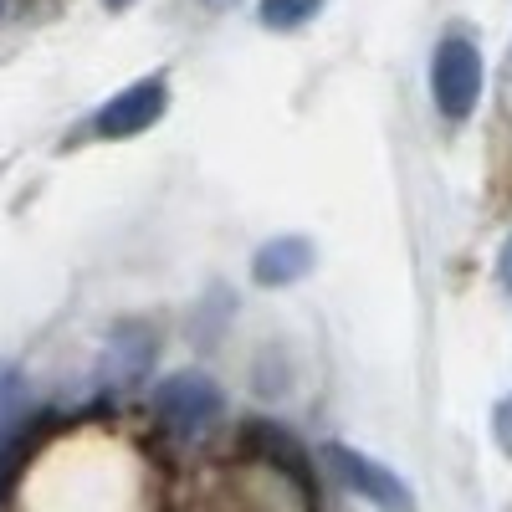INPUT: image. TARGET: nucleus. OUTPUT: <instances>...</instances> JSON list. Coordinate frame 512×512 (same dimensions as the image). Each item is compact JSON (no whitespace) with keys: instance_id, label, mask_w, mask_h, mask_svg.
Here are the masks:
<instances>
[{"instance_id":"nucleus-8","label":"nucleus","mask_w":512,"mask_h":512,"mask_svg":"<svg viewBox=\"0 0 512 512\" xmlns=\"http://www.w3.org/2000/svg\"><path fill=\"white\" fill-rule=\"evenodd\" d=\"M47 441V420L41 415H21L11 431H0V497H6L11 487H16V477H21V466L31 461V451Z\"/></svg>"},{"instance_id":"nucleus-11","label":"nucleus","mask_w":512,"mask_h":512,"mask_svg":"<svg viewBox=\"0 0 512 512\" xmlns=\"http://www.w3.org/2000/svg\"><path fill=\"white\" fill-rule=\"evenodd\" d=\"M497 272H502V287L512 292V236H507V246H502V262H497Z\"/></svg>"},{"instance_id":"nucleus-5","label":"nucleus","mask_w":512,"mask_h":512,"mask_svg":"<svg viewBox=\"0 0 512 512\" xmlns=\"http://www.w3.org/2000/svg\"><path fill=\"white\" fill-rule=\"evenodd\" d=\"M164 103H169L164 77H144V82L123 88L118 98H108V103L98 108L93 134H98V139H134V134H144V128L164 113Z\"/></svg>"},{"instance_id":"nucleus-7","label":"nucleus","mask_w":512,"mask_h":512,"mask_svg":"<svg viewBox=\"0 0 512 512\" xmlns=\"http://www.w3.org/2000/svg\"><path fill=\"white\" fill-rule=\"evenodd\" d=\"M149 364H154V333L139 328V323H123L113 333V349H108V384L134 390V384L149 374Z\"/></svg>"},{"instance_id":"nucleus-2","label":"nucleus","mask_w":512,"mask_h":512,"mask_svg":"<svg viewBox=\"0 0 512 512\" xmlns=\"http://www.w3.org/2000/svg\"><path fill=\"white\" fill-rule=\"evenodd\" d=\"M431 93H436L441 118H451V123H466L477 113V103H482V52L466 36H446L436 47Z\"/></svg>"},{"instance_id":"nucleus-6","label":"nucleus","mask_w":512,"mask_h":512,"mask_svg":"<svg viewBox=\"0 0 512 512\" xmlns=\"http://www.w3.org/2000/svg\"><path fill=\"white\" fill-rule=\"evenodd\" d=\"M308 272H313V241L308 236H277L256 251V262H251V277L262 287H287Z\"/></svg>"},{"instance_id":"nucleus-10","label":"nucleus","mask_w":512,"mask_h":512,"mask_svg":"<svg viewBox=\"0 0 512 512\" xmlns=\"http://www.w3.org/2000/svg\"><path fill=\"white\" fill-rule=\"evenodd\" d=\"M497 436H502V446L512 451V400H507V405L497 410Z\"/></svg>"},{"instance_id":"nucleus-12","label":"nucleus","mask_w":512,"mask_h":512,"mask_svg":"<svg viewBox=\"0 0 512 512\" xmlns=\"http://www.w3.org/2000/svg\"><path fill=\"white\" fill-rule=\"evenodd\" d=\"M103 6H108V11H123V6H128V0H103Z\"/></svg>"},{"instance_id":"nucleus-13","label":"nucleus","mask_w":512,"mask_h":512,"mask_svg":"<svg viewBox=\"0 0 512 512\" xmlns=\"http://www.w3.org/2000/svg\"><path fill=\"white\" fill-rule=\"evenodd\" d=\"M205 6H216V0H205Z\"/></svg>"},{"instance_id":"nucleus-9","label":"nucleus","mask_w":512,"mask_h":512,"mask_svg":"<svg viewBox=\"0 0 512 512\" xmlns=\"http://www.w3.org/2000/svg\"><path fill=\"white\" fill-rule=\"evenodd\" d=\"M318 11H323V0H262V6H256V16H262L267 31H297Z\"/></svg>"},{"instance_id":"nucleus-4","label":"nucleus","mask_w":512,"mask_h":512,"mask_svg":"<svg viewBox=\"0 0 512 512\" xmlns=\"http://www.w3.org/2000/svg\"><path fill=\"white\" fill-rule=\"evenodd\" d=\"M241 451L251 456V461H262V466H272L277 477H287L297 492H303L308 502L318 497V477H313V461H308V451L297 446V436H287L282 425H272V420H251V425H241Z\"/></svg>"},{"instance_id":"nucleus-1","label":"nucleus","mask_w":512,"mask_h":512,"mask_svg":"<svg viewBox=\"0 0 512 512\" xmlns=\"http://www.w3.org/2000/svg\"><path fill=\"white\" fill-rule=\"evenodd\" d=\"M154 410H159V420H164L175 436L195 441V436H205L210 425L226 415V395H221V384L210 379V374L180 369V374H169V379L159 384Z\"/></svg>"},{"instance_id":"nucleus-3","label":"nucleus","mask_w":512,"mask_h":512,"mask_svg":"<svg viewBox=\"0 0 512 512\" xmlns=\"http://www.w3.org/2000/svg\"><path fill=\"white\" fill-rule=\"evenodd\" d=\"M328 466H333V477L344 482L349 492L369 497L379 512H415L410 487H405L384 461H374V456H364V451H354V446H344V441H333V446H328Z\"/></svg>"}]
</instances>
